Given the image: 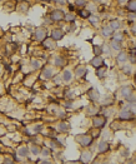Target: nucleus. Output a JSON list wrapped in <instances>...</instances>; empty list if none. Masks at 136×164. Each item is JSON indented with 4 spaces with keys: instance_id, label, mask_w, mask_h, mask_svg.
<instances>
[{
    "instance_id": "1",
    "label": "nucleus",
    "mask_w": 136,
    "mask_h": 164,
    "mask_svg": "<svg viewBox=\"0 0 136 164\" xmlns=\"http://www.w3.org/2000/svg\"><path fill=\"white\" fill-rule=\"evenodd\" d=\"M133 117H134V109L124 108L121 112H120V119L130 120V119H133Z\"/></svg>"
},
{
    "instance_id": "2",
    "label": "nucleus",
    "mask_w": 136,
    "mask_h": 164,
    "mask_svg": "<svg viewBox=\"0 0 136 164\" xmlns=\"http://www.w3.org/2000/svg\"><path fill=\"white\" fill-rule=\"evenodd\" d=\"M76 140L81 144L82 147H89L90 144L92 143V138L91 137H89V135H80V137H78Z\"/></svg>"
},
{
    "instance_id": "3",
    "label": "nucleus",
    "mask_w": 136,
    "mask_h": 164,
    "mask_svg": "<svg viewBox=\"0 0 136 164\" xmlns=\"http://www.w3.org/2000/svg\"><path fill=\"white\" fill-rule=\"evenodd\" d=\"M64 11L63 10H54L51 13V19L54 21H60V20H63L64 19Z\"/></svg>"
},
{
    "instance_id": "4",
    "label": "nucleus",
    "mask_w": 136,
    "mask_h": 164,
    "mask_svg": "<svg viewBox=\"0 0 136 164\" xmlns=\"http://www.w3.org/2000/svg\"><path fill=\"white\" fill-rule=\"evenodd\" d=\"M45 36H46V29H43V28H39L35 30V39L36 40H44Z\"/></svg>"
},
{
    "instance_id": "5",
    "label": "nucleus",
    "mask_w": 136,
    "mask_h": 164,
    "mask_svg": "<svg viewBox=\"0 0 136 164\" xmlns=\"http://www.w3.org/2000/svg\"><path fill=\"white\" fill-rule=\"evenodd\" d=\"M51 36L55 41L56 40H61L63 36H64V32L63 30H60V29H54L52 30V33H51Z\"/></svg>"
},
{
    "instance_id": "6",
    "label": "nucleus",
    "mask_w": 136,
    "mask_h": 164,
    "mask_svg": "<svg viewBox=\"0 0 136 164\" xmlns=\"http://www.w3.org/2000/svg\"><path fill=\"white\" fill-rule=\"evenodd\" d=\"M106 124V118H104V117H96L95 119H94V125L95 127H104V125Z\"/></svg>"
},
{
    "instance_id": "7",
    "label": "nucleus",
    "mask_w": 136,
    "mask_h": 164,
    "mask_svg": "<svg viewBox=\"0 0 136 164\" xmlns=\"http://www.w3.org/2000/svg\"><path fill=\"white\" fill-rule=\"evenodd\" d=\"M52 74H54V69H52V68H46V69L43 71V74H41V78L48 80V79H50L52 77Z\"/></svg>"
},
{
    "instance_id": "8",
    "label": "nucleus",
    "mask_w": 136,
    "mask_h": 164,
    "mask_svg": "<svg viewBox=\"0 0 136 164\" xmlns=\"http://www.w3.org/2000/svg\"><path fill=\"white\" fill-rule=\"evenodd\" d=\"M71 80H73V73H71L70 70H64L63 73V82L64 83H70Z\"/></svg>"
},
{
    "instance_id": "9",
    "label": "nucleus",
    "mask_w": 136,
    "mask_h": 164,
    "mask_svg": "<svg viewBox=\"0 0 136 164\" xmlns=\"http://www.w3.org/2000/svg\"><path fill=\"white\" fill-rule=\"evenodd\" d=\"M104 64V59L101 58L100 55H97L96 58H94L92 60H91V65L92 67H95V68H99V67H101Z\"/></svg>"
},
{
    "instance_id": "10",
    "label": "nucleus",
    "mask_w": 136,
    "mask_h": 164,
    "mask_svg": "<svg viewBox=\"0 0 136 164\" xmlns=\"http://www.w3.org/2000/svg\"><path fill=\"white\" fill-rule=\"evenodd\" d=\"M99 152L100 153H105V152H107L109 149H110V147H109V143L107 142H100L99 143Z\"/></svg>"
},
{
    "instance_id": "11",
    "label": "nucleus",
    "mask_w": 136,
    "mask_h": 164,
    "mask_svg": "<svg viewBox=\"0 0 136 164\" xmlns=\"http://www.w3.org/2000/svg\"><path fill=\"white\" fill-rule=\"evenodd\" d=\"M18 154L20 155V157H22V158L28 157V154H29V148H28V147H20V148L18 149Z\"/></svg>"
},
{
    "instance_id": "12",
    "label": "nucleus",
    "mask_w": 136,
    "mask_h": 164,
    "mask_svg": "<svg viewBox=\"0 0 136 164\" xmlns=\"http://www.w3.org/2000/svg\"><path fill=\"white\" fill-rule=\"evenodd\" d=\"M96 75L99 77L100 79H103L105 78V75H106V67H99L97 68V70H96Z\"/></svg>"
},
{
    "instance_id": "13",
    "label": "nucleus",
    "mask_w": 136,
    "mask_h": 164,
    "mask_svg": "<svg viewBox=\"0 0 136 164\" xmlns=\"http://www.w3.org/2000/svg\"><path fill=\"white\" fill-rule=\"evenodd\" d=\"M121 94H122V97H125V99H127L129 97H131V95L134 94V91H133L131 88H122Z\"/></svg>"
},
{
    "instance_id": "14",
    "label": "nucleus",
    "mask_w": 136,
    "mask_h": 164,
    "mask_svg": "<svg viewBox=\"0 0 136 164\" xmlns=\"http://www.w3.org/2000/svg\"><path fill=\"white\" fill-rule=\"evenodd\" d=\"M127 58H129V56H127V54L125 51H121L119 54V56H118V62L119 63H126L127 62Z\"/></svg>"
},
{
    "instance_id": "15",
    "label": "nucleus",
    "mask_w": 136,
    "mask_h": 164,
    "mask_svg": "<svg viewBox=\"0 0 136 164\" xmlns=\"http://www.w3.org/2000/svg\"><path fill=\"white\" fill-rule=\"evenodd\" d=\"M112 34H114V30H112L110 26H105V28H103V35L104 36H111Z\"/></svg>"
},
{
    "instance_id": "16",
    "label": "nucleus",
    "mask_w": 136,
    "mask_h": 164,
    "mask_svg": "<svg viewBox=\"0 0 136 164\" xmlns=\"http://www.w3.org/2000/svg\"><path fill=\"white\" fill-rule=\"evenodd\" d=\"M110 47L112 50H120V49H121V43H120V41H116V40H112Z\"/></svg>"
},
{
    "instance_id": "17",
    "label": "nucleus",
    "mask_w": 136,
    "mask_h": 164,
    "mask_svg": "<svg viewBox=\"0 0 136 164\" xmlns=\"http://www.w3.org/2000/svg\"><path fill=\"white\" fill-rule=\"evenodd\" d=\"M81 159H82V162H90V159H91V153L90 152H84V153L81 154Z\"/></svg>"
},
{
    "instance_id": "18",
    "label": "nucleus",
    "mask_w": 136,
    "mask_h": 164,
    "mask_svg": "<svg viewBox=\"0 0 136 164\" xmlns=\"http://www.w3.org/2000/svg\"><path fill=\"white\" fill-rule=\"evenodd\" d=\"M90 99H91V100H97V99H99V91L92 89L90 91Z\"/></svg>"
},
{
    "instance_id": "19",
    "label": "nucleus",
    "mask_w": 136,
    "mask_h": 164,
    "mask_svg": "<svg viewBox=\"0 0 136 164\" xmlns=\"http://www.w3.org/2000/svg\"><path fill=\"white\" fill-rule=\"evenodd\" d=\"M109 26H110V28H111V29L115 32V30L120 29V23H119L118 20H112V21L110 23V25H109Z\"/></svg>"
},
{
    "instance_id": "20",
    "label": "nucleus",
    "mask_w": 136,
    "mask_h": 164,
    "mask_svg": "<svg viewBox=\"0 0 136 164\" xmlns=\"http://www.w3.org/2000/svg\"><path fill=\"white\" fill-rule=\"evenodd\" d=\"M54 64L56 67H61L65 64V59H63V58H56V60H54Z\"/></svg>"
},
{
    "instance_id": "21",
    "label": "nucleus",
    "mask_w": 136,
    "mask_h": 164,
    "mask_svg": "<svg viewBox=\"0 0 136 164\" xmlns=\"http://www.w3.org/2000/svg\"><path fill=\"white\" fill-rule=\"evenodd\" d=\"M135 8H136V3H135V0H130L129 4H127V9H129L130 11H135Z\"/></svg>"
},
{
    "instance_id": "22",
    "label": "nucleus",
    "mask_w": 136,
    "mask_h": 164,
    "mask_svg": "<svg viewBox=\"0 0 136 164\" xmlns=\"http://www.w3.org/2000/svg\"><path fill=\"white\" fill-rule=\"evenodd\" d=\"M122 39H124V35H122L121 33H116L115 35H114V38H112V40L120 41V43H121V41H122Z\"/></svg>"
},
{
    "instance_id": "23",
    "label": "nucleus",
    "mask_w": 136,
    "mask_h": 164,
    "mask_svg": "<svg viewBox=\"0 0 136 164\" xmlns=\"http://www.w3.org/2000/svg\"><path fill=\"white\" fill-rule=\"evenodd\" d=\"M101 53H103V49H101V47H99V45H95V47H94V54L97 56V55H101Z\"/></svg>"
},
{
    "instance_id": "24",
    "label": "nucleus",
    "mask_w": 136,
    "mask_h": 164,
    "mask_svg": "<svg viewBox=\"0 0 136 164\" xmlns=\"http://www.w3.org/2000/svg\"><path fill=\"white\" fill-rule=\"evenodd\" d=\"M40 148L37 147V145H33L31 147V153L34 154V155H37V154H40Z\"/></svg>"
},
{
    "instance_id": "25",
    "label": "nucleus",
    "mask_w": 136,
    "mask_h": 164,
    "mask_svg": "<svg viewBox=\"0 0 136 164\" xmlns=\"http://www.w3.org/2000/svg\"><path fill=\"white\" fill-rule=\"evenodd\" d=\"M64 18H65V20H67V21H74L75 20V15L74 14H65L64 15Z\"/></svg>"
},
{
    "instance_id": "26",
    "label": "nucleus",
    "mask_w": 136,
    "mask_h": 164,
    "mask_svg": "<svg viewBox=\"0 0 136 164\" xmlns=\"http://www.w3.org/2000/svg\"><path fill=\"white\" fill-rule=\"evenodd\" d=\"M31 67L34 68V69H39L40 68V62L39 60H35V59L31 60Z\"/></svg>"
},
{
    "instance_id": "27",
    "label": "nucleus",
    "mask_w": 136,
    "mask_h": 164,
    "mask_svg": "<svg viewBox=\"0 0 136 164\" xmlns=\"http://www.w3.org/2000/svg\"><path fill=\"white\" fill-rule=\"evenodd\" d=\"M75 4H76L78 6H85L86 0H76V1H75Z\"/></svg>"
},
{
    "instance_id": "28",
    "label": "nucleus",
    "mask_w": 136,
    "mask_h": 164,
    "mask_svg": "<svg viewBox=\"0 0 136 164\" xmlns=\"http://www.w3.org/2000/svg\"><path fill=\"white\" fill-rule=\"evenodd\" d=\"M80 15L81 16H84V18H88V16H90V13L88 10H81L80 11Z\"/></svg>"
},
{
    "instance_id": "29",
    "label": "nucleus",
    "mask_w": 136,
    "mask_h": 164,
    "mask_svg": "<svg viewBox=\"0 0 136 164\" xmlns=\"http://www.w3.org/2000/svg\"><path fill=\"white\" fill-rule=\"evenodd\" d=\"M59 128H61V129H59V130H61V132H64V130H67V124H65V123H61L59 125Z\"/></svg>"
},
{
    "instance_id": "30",
    "label": "nucleus",
    "mask_w": 136,
    "mask_h": 164,
    "mask_svg": "<svg viewBox=\"0 0 136 164\" xmlns=\"http://www.w3.org/2000/svg\"><path fill=\"white\" fill-rule=\"evenodd\" d=\"M90 20H91V23H92V24H95V25L97 24V23H99V19H97V18H94V16L90 18Z\"/></svg>"
},
{
    "instance_id": "31",
    "label": "nucleus",
    "mask_w": 136,
    "mask_h": 164,
    "mask_svg": "<svg viewBox=\"0 0 136 164\" xmlns=\"http://www.w3.org/2000/svg\"><path fill=\"white\" fill-rule=\"evenodd\" d=\"M40 153H43V155H46L48 157V155L50 154V152H49L48 149H43V150H40Z\"/></svg>"
},
{
    "instance_id": "32",
    "label": "nucleus",
    "mask_w": 136,
    "mask_h": 164,
    "mask_svg": "<svg viewBox=\"0 0 136 164\" xmlns=\"http://www.w3.org/2000/svg\"><path fill=\"white\" fill-rule=\"evenodd\" d=\"M129 18H130V19H129L130 21H134V20H135V14H134V11H131V14H130Z\"/></svg>"
},
{
    "instance_id": "33",
    "label": "nucleus",
    "mask_w": 136,
    "mask_h": 164,
    "mask_svg": "<svg viewBox=\"0 0 136 164\" xmlns=\"http://www.w3.org/2000/svg\"><path fill=\"white\" fill-rule=\"evenodd\" d=\"M60 79H61L60 77H56V78H54V82H55L56 84H60V83H61V80H60Z\"/></svg>"
},
{
    "instance_id": "34",
    "label": "nucleus",
    "mask_w": 136,
    "mask_h": 164,
    "mask_svg": "<svg viewBox=\"0 0 136 164\" xmlns=\"http://www.w3.org/2000/svg\"><path fill=\"white\" fill-rule=\"evenodd\" d=\"M119 1H120V3H121V4H122V3H125V1H126V0H119Z\"/></svg>"
}]
</instances>
